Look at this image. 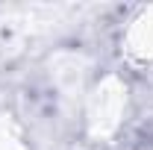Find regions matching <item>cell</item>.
<instances>
[{"label": "cell", "mask_w": 153, "mask_h": 150, "mask_svg": "<svg viewBox=\"0 0 153 150\" xmlns=\"http://www.w3.org/2000/svg\"><path fill=\"white\" fill-rule=\"evenodd\" d=\"M124 47L135 62H153V6L144 9L138 18L130 24Z\"/></svg>", "instance_id": "cell-1"}]
</instances>
